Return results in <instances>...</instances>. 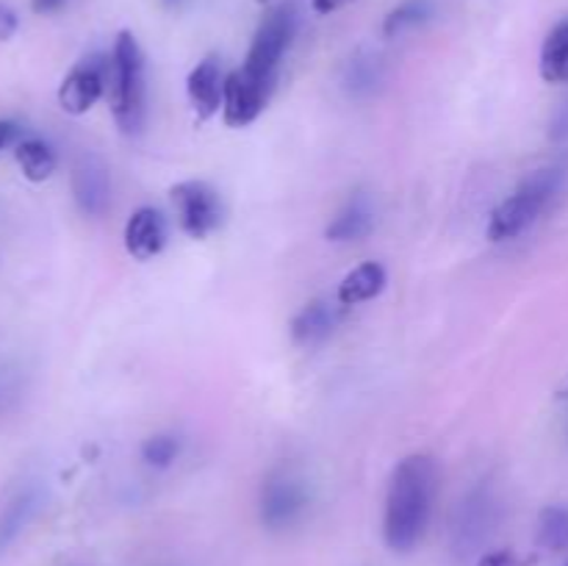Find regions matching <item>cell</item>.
Wrapping results in <instances>:
<instances>
[{
	"label": "cell",
	"instance_id": "obj_13",
	"mask_svg": "<svg viewBox=\"0 0 568 566\" xmlns=\"http://www.w3.org/2000/svg\"><path fill=\"white\" fill-rule=\"evenodd\" d=\"M386 266L377 264V261H364V264H358L353 272H347V275L342 277L336 292V303L342 305V309L369 303V300H375L377 294L386 289Z\"/></svg>",
	"mask_w": 568,
	"mask_h": 566
},
{
	"label": "cell",
	"instance_id": "obj_16",
	"mask_svg": "<svg viewBox=\"0 0 568 566\" xmlns=\"http://www.w3.org/2000/svg\"><path fill=\"white\" fill-rule=\"evenodd\" d=\"M14 159L17 164H20L22 175H26L31 183L48 181V178L55 172V164H59V161H55L53 148H50L44 139H37V137L17 142Z\"/></svg>",
	"mask_w": 568,
	"mask_h": 566
},
{
	"label": "cell",
	"instance_id": "obj_12",
	"mask_svg": "<svg viewBox=\"0 0 568 566\" xmlns=\"http://www.w3.org/2000/svg\"><path fill=\"white\" fill-rule=\"evenodd\" d=\"M39 505H42V494L33 483H26V486L14 488L9 497L0 505V555L17 542L22 530L33 522Z\"/></svg>",
	"mask_w": 568,
	"mask_h": 566
},
{
	"label": "cell",
	"instance_id": "obj_27",
	"mask_svg": "<svg viewBox=\"0 0 568 566\" xmlns=\"http://www.w3.org/2000/svg\"><path fill=\"white\" fill-rule=\"evenodd\" d=\"M480 566H516V560H514V555L510 553H488L486 558L480 560Z\"/></svg>",
	"mask_w": 568,
	"mask_h": 566
},
{
	"label": "cell",
	"instance_id": "obj_3",
	"mask_svg": "<svg viewBox=\"0 0 568 566\" xmlns=\"http://www.w3.org/2000/svg\"><path fill=\"white\" fill-rule=\"evenodd\" d=\"M564 175V166H544V170H536L530 178H525L521 186L494 209L486 228L488 242L499 244L525 233L538 220V214L552 203L555 194L560 192Z\"/></svg>",
	"mask_w": 568,
	"mask_h": 566
},
{
	"label": "cell",
	"instance_id": "obj_21",
	"mask_svg": "<svg viewBox=\"0 0 568 566\" xmlns=\"http://www.w3.org/2000/svg\"><path fill=\"white\" fill-rule=\"evenodd\" d=\"M377 83H381V64H377V59H355L353 64H349L347 87L353 89L355 94L372 92Z\"/></svg>",
	"mask_w": 568,
	"mask_h": 566
},
{
	"label": "cell",
	"instance_id": "obj_8",
	"mask_svg": "<svg viewBox=\"0 0 568 566\" xmlns=\"http://www.w3.org/2000/svg\"><path fill=\"white\" fill-rule=\"evenodd\" d=\"M272 83L255 81L247 72L233 70L225 75V103H222V120L227 128H247L261 117L272 98Z\"/></svg>",
	"mask_w": 568,
	"mask_h": 566
},
{
	"label": "cell",
	"instance_id": "obj_23",
	"mask_svg": "<svg viewBox=\"0 0 568 566\" xmlns=\"http://www.w3.org/2000/svg\"><path fill=\"white\" fill-rule=\"evenodd\" d=\"M11 394H14V383H11V372L0 364V411L9 405Z\"/></svg>",
	"mask_w": 568,
	"mask_h": 566
},
{
	"label": "cell",
	"instance_id": "obj_26",
	"mask_svg": "<svg viewBox=\"0 0 568 566\" xmlns=\"http://www.w3.org/2000/svg\"><path fill=\"white\" fill-rule=\"evenodd\" d=\"M347 3H353V0H311V6H314L316 14H331V11L344 9Z\"/></svg>",
	"mask_w": 568,
	"mask_h": 566
},
{
	"label": "cell",
	"instance_id": "obj_25",
	"mask_svg": "<svg viewBox=\"0 0 568 566\" xmlns=\"http://www.w3.org/2000/svg\"><path fill=\"white\" fill-rule=\"evenodd\" d=\"M17 133H20V128H17V122L0 120V150L9 148V144L17 139Z\"/></svg>",
	"mask_w": 568,
	"mask_h": 566
},
{
	"label": "cell",
	"instance_id": "obj_28",
	"mask_svg": "<svg viewBox=\"0 0 568 566\" xmlns=\"http://www.w3.org/2000/svg\"><path fill=\"white\" fill-rule=\"evenodd\" d=\"M161 3H164V6H166V9H175V6H181V3H183V0H161Z\"/></svg>",
	"mask_w": 568,
	"mask_h": 566
},
{
	"label": "cell",
	"instance_id": "obj_7",
	"mask_svg": "<svg viewBox=\"0 0 568 566\" xmlns=\"http://www.w3.org/2000/svg\"><path fill=\"white\" fill-rule=\"evenodd\" d=\"M109 92V59L103 55H89L78 61L64 75L59 87L61 111L72 117H81Z\"/></svg>",
	"mask_w": 568,
	"mask_h": 566
},
{
	"label": "cell",
	"instance_id": "obj_15",
	"mask_svg": "<svg viewBox=\"0 0 568 566\" xmlns=\"http://www.w3.org/2000/svg\"><path fill=\"white\" fill-rule=\"evenodd\" d=\"M375 228V211L366 203V198H353L325 228L327 242H358L366 239Z\"/></svg>",
	"mask_w": 568,
	"mask_h": 566
},
{
	"label": "cell",
	"instance_id": "obj_6",
	"mask_svg": "<svg viewBox=\"0 0 568 566\" xmlns=\"http://www.w3.org/2000/svg\"><path fill=\"white\" fill-rule=\"evenodd\" d=\"M308 508V488L294 469L277 466L261 486V522L270 530H286Z\"/></svg>",
	"mask_w": 568,
	"mask_h": 566
},
{
	"label": "cell",
	"instance_id": "obj_19",
	"mask_svg": "<svg viewBox=\"0 0 568 566\" xmlns=\"http://www.w3.org/2000/svg\"><path fill=\"white\" fill-rule=\"evenodd\" d=\"M538 544L552 553L568 549V508L564 505H549L538 516Z\"/></svg>",
	"mask_w": 568,
	"mask_h": 566
},
{
	"label": "cell",
	"instance_id": "obj_2",
	"mask_svg": "<svg viewBox=\"0 0 568 566\" xmlns=\"http://www.w3.org/2000/svg\"><path fill=\"white\" fill-rule=\"evenodd\" d=\"M109 103L120 131L125 137H136L148 111V78H144V53L131 31H120L111 50Z\"/></svg>",
	"mask_w": 568,
	"mask_h": 566
},
{
	"label": "cell",
	"instance_id": "obj_22",
	"mask_svg": "<svg viewBox=\"0 0 568 566\" xmlns=\"http://www.w3.org/2000/svg\"><path fill=\"white\" fill-rule=\"evenodd\" d=\"M17 28H20V17H17V11L11 9L9 3L0 0V42H9V39L17 33Z\"/></svg>",
	"mask_w": 568,
	"mask_h": 566
},
{
	"label": "cell",
	"instance_id": "obj_1",
	"mask_svg": "<svg viewBox=\"0 0 568 566\" xmlns=\"http://www.w3.org/2000/svg\"><path fill=\"white\" fill-rule=\"evenodd\" d=\"M438 492V464L433 455H405L394 466L386 488L383 538L394 553H410L430 525Z\"/></svg>",
	"mask_w": 568,
	"mask_h": 566
},
{
	"label": "cell",
	"instance_id": "obj_24",
	"mask_svg": "<svg viewBox=\"0 0 568 566\" xmlns=\"http://www.w3.org/2000/svg\"><path fill=\"white\" fill-rule=\"evenodd\" d=\"M67 3H70V0H31V9L37 11V14H55V11L64 9Z\"/></svg>",
	"mask_w": 568,
	"mask_h": 566
},
{
	"label": "cell",
	"instance_id": "obj_29",
	"mask_svg": "<svg viewBox=\"0 0 568 566\" xmlns=\"http://www.w3.org/2000/svg\"><path fill=\"white\" fill-rule=\"evenodd\" d=\"M258 3H266V0H258Z\"/></svg>",
	"mask_w": 568,
	"mask_h": 566
},
{
	"label": "cell",
	"instance_id": "obj_20",
	"mask_svg": "<svg viewBox=\"0 0 568 566\" xmlns=\"http://www.w3.org/2000/svg\"><path fill=\"white\" fill-rule=\"evenodd\" d=\"M181 455V438L172 433H155V436L144 438L142 444V461L155 469H166L172 461Z\"/></svg>",
	"mask_w": 568,
	"mask_h": 566
},
{
	"label": "cell",
	"instance_id": "obj_4",
	"mask_svg": "<svg viewBox=\"0 0 568 566\" xmlns=\"http://www.w3.org/2000/svg\"><path fill=\"white\" fill-rule=\"evenodd\" d=\"M294 33H297V11H294V6H277L261 22L258 31H255L250 53L242 64V72H247L255 81H264L275 87L277 67H281L286 50L292 48Z\"/></svg>",
	"mask_w": 568,
	"mask_h": 566
},
{
	"label": "cell",
	"instance_id": "obj_18",
	"mask_svg": "<svg viewBox=\"0 0 568 566\" xmlns=\"http://www.w3.org/2000/svg\"><path fill=\"white\" fill-rule=\"evenodd\" d=\"M433 17V0H403L397 9H392L383 20V33L388 39L399 37L403 31H410V28L425 26Z\"/></svg>",
	"mask_w": 568,
	"mask_h": 566
},
{
	"label": "cell",
	"instance_id": "obj_10",
	"mask_svg": "<svg viewBox=\"0 0 568 566\" xmlns=\"http://www.w3.org/2000/svg\"><path fill=\"white\" fill-rule=\"evenodd\" d=\"M186 94L189 103L194 109V120L209 122L211 117L220 114L222 103H225V75L216 55H205L186 78Z\"/></svg>",
	"mask_w": 568,
	"mask_h": 566
},
{
	"label": "cell",
	"instance_id": "obj_11",
	"mask_svg": "<svg viewBox=\"0 0 568 566\" xmlns=\"http://www.w3.org/2000/svg\"><path fill=\"white\" fill-rule=\"evenodd\" d=\"M166 244V222L159 209L142 205L125 222V250L131 259L150 261L164 250Z\"/></svg>",
	"mask_w": 568,
	"mask_h": 566
},
{
	"label": "cell",
	"instance_id": "obj_14",
	"mask_svg": "<svg viewBox=\"0 0 568 566\" xmlns=\"http://www.w3.org/2000/svg\"><path fill=\"white\" fill-rule=\"evenodd\" d=\"M338 322V309L327 300H314L305 305L297 316L292 320V338L300 347H311V344L325 342L333 333Z\"/></svg>",
	"mask_w": 568,
	"mask_h": 566
},
{
	"label": "cell",
	"instance_id": "obj_5",
	"mask_svg": "<svg viewBox=\"0 0 568 566\" xmlns=\"http://www.w3.org/2000/svg\"><path fill=\"white\" fill-rule=\"evenodd\" d=\"M170 203L178 216V225L186 236L209 239L211 233L220 231L222 216V198L211 183L205 181H181L170 189Z\"/></svg>",
	"mask_w": 568,
	"mask_h": 566
},
{
	"label": "cell",
	"instance_id": "obj_17",
	"mask_svg": "<svg viewBox=\"0 0 568 566\" xmlns=\"http://www.w3.org/2000/svg\"><path fill=\"white\" fill-rule=\"evenodd\" d=\"M541 78L547 83H568V20L558 22L544 39Z\"/></svg>",
	"mask_w": 568,
	"mask_h": 566
},
{
	"label": "cell",
	"instance_id": "obj_9",
	"mask_svg": "<svg viewBox=\"0 0 568 566\" xmlns=\"http://www.w3.org/2000/svg\"><path fill=\"white\" fill-rule=\"evenodd\" d=\"M72 198L83 216H103L111 205L109 166L98 155H81L72 166Z\"/></svg>",
	"mask_w": 568,
	"mask_h": 566
}]
</instances>
